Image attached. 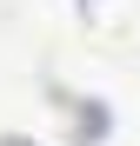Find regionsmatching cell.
<instances>
[{
	"label": "cell",
	"instance_id": "obj_1",
	"mask_svg": "<svg viewBox=\"0 0 140 146\" xmlns=\"http://www.w3.org/2000/svg\"><path fill=\"white\" fill-rule=\"evenodd\" d=\"M80 27L93 40H127V7L120 0H80Z\"/></svg>",
	"mask_w": 140,
	"mask_h": 146
}]
</instances>
